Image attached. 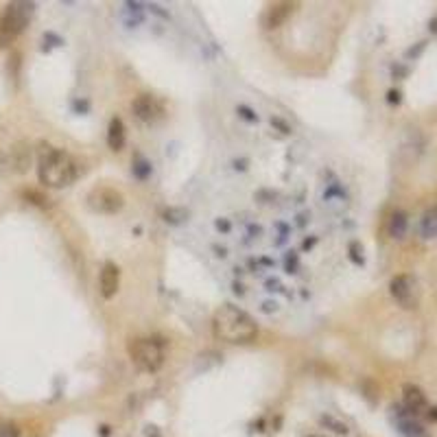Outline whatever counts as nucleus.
Masks as SVG:
<instances>
[{
    "instance_id": "f257e3e1",
    "label": "nucleus",
    "mask_w": 437,
    "mask_h": 437,
    "mask_svg": "<svg viewBox=\"0 0 437 437\" xmlns=\"http://www.w3.org/2000/svg\"><path fill=\"white\" fill-rule=\"evenodd\" d=\"M76 175H79V166H76L74 158L64 149H55L50 144H42L38 151V177L40 182L48 188H64L70 186Z\"/></svg>"
},
{
    "instance_id": "f03ea898",
    "label": "nucleus",
    "mask_w": 437,
    "mask_h": 437,
    "mask_svg": "<svg viewBox=\"0 0 437 437\" xmlns=\"http://www.w3.org/2000/svg\"><path fill=\"white\" fill-rule=\"evenodd\" d=\"M212 332L219 341L225 344H249L259 335V326L243 308L225 304L212 317Z\"/></svg>"
},
{
    "instance_id": "7ed1b4c3",
    "label": "nucleus",
    "mask_w": 437,
    "mask_h": 437,
    "mask_svg": "<svg viewBox=\"0 0 437 437\" xmlns=\"http://www.w3.org/2000/svg\"><path fill=\"white\" fill-rule=\"evenodd\" d=\"M33 16V3H9L0 16V46H9L24 29L29 27Z\"/></svg>"
},
{
    "instance_id": "20e7f679",
    "label": "nucleus",
    "mask_w": 437,
    "mask_h": 437,
    "mask_svg": "<svg viewBox=\"0 0 437 437\" xmlns=\"http://www.w3.org/2000/svg\"><path fill=\"white\" fill-rule=\"evenodd\" d=\"M130 358L140 372H158L164 365V350L156 339H134L130 344Z\"/></svg>"
},
{
    "instance_id": "39448f33",
    "label": "nucleus",
    "mask_w": 437,
    "mask_h": 437,
    "mask_svg": "<svg viewBox=\"0 0 437 437\" xmlns=\"http://www.w3.org/2000/svg\"><path fill=\"white\" fill-rule=\"evenodd\" d=\"M86 203H88V208L96 215H116L123 210L125 197L120 191H116L112 186H94L88 193Z\"/></svg>"
},
{
    "instance_id": "423d86ee",
    "label": "nucleus",
    "mask_w": 437,
    "mask_h": 437,
    "mask_svg": "<svg viewBox=\"0 0 437 437\" xmlns=\"http://www.w3.org/2000/svg\"><path fill=\"white\" fill-rule=\"evenodd\" d=\"M390 293L402 308H407V311H411V308H416L420 304V285H418V280L409 273H400L390 282Z\"/></svg>"
},
{
    "instance_id": "0eeeda50",
    "label": "nucleus",
    "mask_w": 437,
    "mask_h": 437,
    "mask_svg": "<svg viewBox=\"0 0 437 437\" xmlns=\"http://www.w3.org/2000/svg\"><path fill=\"white\" fill-rule=\"evenodd\" d=\"M132 112L138 120L153 125L164 116V106L153 94H138L132 103Z\"/></svg>"
},
{
    "instance_id": "6e6552de",
    "label": "nucleus",
    "mask_w": 437,
    "mask_h": 437,
    "mask_svg": "<svg viewBox=\"0 0 437 437\" xmlns=\"http://www.w3.org/2000/svg\"><path fill=\"white\" fill-rule=\"evenodd\" d=\"M118 287H120V269L108 261L106 265L101 267V276H98V291L106 300H112L116 293H118Z\"/></svg>"
},
{
    "instance_id": "1a4fd4ad",
    "label": "nucleus",
    "mask_w": 437,
    "mask_h": 437,
    "mask_svg": "<svg viewBox=\"0 0 437 437\" xmlns=\"http://www.w3.org/2000/svg\"><path fill=\"white\" fill-rule=\"evenodd\" d=\"M394 422H396V429L402 437H429V433L422 429V424L409 414L407 409H400V407H394Z\"/></svg>"
},
{
    "instance_id": "9d476101",
    "label": "nucleus",
    "mask_w": 437,
    "mask_h": 437,
    "mask_svg": "<svg viewBox=\"0 0 437 437\" xmlns=\"http://www.w3.org/2000/svg\"><path fill=\"white\" fill-rule=\"evenodd\" d=\"M291 11H293L291 3H273V5H269L265 9V13H263V27L267 31L282 27V24L287 22V18L291 16Z\"/></svg>"
},
{
    "instance_id": "9b49d317",
    "label": "nucleus",
    "mask_w": 437,
    "mask_h": 437,
    "mask_svg": "<svg viewBox=\"0 0 437 437\" xmlns=\"http://www.w3.org/2000/svg\"><path fill=\"white\" fill-rule=\"evenodd\" d=\"M402 398H404V409L409 411L411 416H418V414H422V411L429 409L426 396H424V392L418 387V385L407 382L404 387H402Z\"/></svg>"
},
{
    "instance_id": "f8f14e48",
    "label": "nucleus",
    "mask_w": 437,
    "mask_h": 437,
    "mask_svg": "<svg viewBox=\"0 0 437 437\" xmlns=\"http://www.w3.org/2000/svg\"><path fill=\"white\" fill-rule=\"evenodd\" d=\"M31 149L27 142H18L13 144L11 153H9V162H11V169L16 173H27L29 166H31Z\"/></svg>"
},
{
    "instance_id": "ddd939ff",
    "label": "nucleus",
    "mask_w": 437,
    "mask_h": 437,
    "mask_svg": "<svg viewBox=\"0 0 437 437\" xmlns=\"http://www.w3.org/2000/svg\"><path fill=\"white\" fill-rule=\"evenodd\" d=\"M125 140H127V134H125V125L118 116H114L110 120V127H108V147L112 151H120L125 147Z\"/></svg>"
},
{
    "instance_id": "4468645a",
    "label": "nucleus",
    "mask_w": 437,
    "mask_h": 437,
    "mask_svg": "<svg viewBox=\"0 0 437 437\" xmlns=\"http://www.w3.org/2000/svg\"><path fill=\"white\" fill-rule=\"evenodd\" d=\"M420 237L422 239H437V205H431V208L422 215L420 219Z\"/></svg>"
},
{
    "instance_id": "2eb2a0df",
    "label": "nucleus",
    "mask_w": 437,
    "mask_h": 437,
    "mask_svg": "<svg viewBox=\"0 0 437 437\" xmlns=\"http://www.w3.org/2000/svg\"><path fill=\"white\" fill-rule=\"evenodd\" d=\"M407 225H409V219H407V212L404 210H394L392 217H390V237L392 239H402L407 234Z\"/></svg>"
},
{
    "instance_id": "dca6fc26",
    "label": "nucleus",
    "mask_w": 437,
    "mask_h": 437,
    "mask_svg": "<svg viewBox=\"0 0 437 437\" xmlns=\"http://www.w3.org/2000/svg\"><path fill=\"white\" fill-rule=\"evenodd\" d=\"M134 173H136L140 179H144V177L151 173V166H149V162H147L142 156H136V160H134Z\"/></svg>"
},
{
    "instance_id": "f3484780",
    "label": "nucleus",
    "mask_w": 437,
    "mask_h": 437,
    "mask_svg": "<svg viewBox=\"0 0 437 437\" xmlns=\"http://www.w3.org/2000/svg\"><path fill=\"white\" fill-rule=\"evenodd\" d=\"M0 437H20V429L13 422H0Z\"/></svg>"
},
{
    "instance_id": "a211bd4d",
    "label": "nucleus",
    "mask_w": 437,
    "mask_h": 437,
    "mask_svg": "<svg viewBox=\"0 0 437 437\" xmlns=\"http://www.w3.org/2000/svg\"><path fill=\"white\" fill-rule=\"evenodd\" d=\"M398 101H400V94L392 90V92H390V103H398Z\"/></svg>"
},
{
    "instance_id": "6ab92c4d",
    "label": "nucleus",
    "mask_w": 437,
    "mask_h": 437,
    "mask_svg": "<svg viewBox=\"0 0 437 437\" xmlns=\"http://www.w3.org/2000/svg\"><path fill=\"white\" fill-rule=\"evenodd\" d=\"M431 420H437V409H431V414H429Z\"/></svg>"
}]
</instances>
